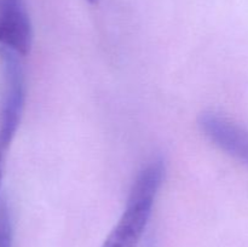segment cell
Instances as JSON below:
<instances>
[{
  "mask_svg": "<svg viewBox=\"0 0 248 247\" xmlns=\"http://www.w3.org/2000/svg\"><path fill=\"white\" fill-rule=\"evenodd\" d=\"M164 176L165 165L161 159L152 160L138 172L125 210L103 247H137L149 223Z\"/></svg>",
  "mask_w": 248,
  "mask_h": 247,
  "instance_id": "obj_1",
  "label": "cell"
},
{
  "mask_svg": "<svg viewBox=\"0 0 248 247\" xmlns=\"http://www.w3.org/2000/svg\"><path fill=\"white\" fill-rule=\"evenodd\" d=\"M0 186L4 177L5 160L16 136L26 102V79L21 56L0 48Z\"/></svg>",
  "mask_w": 248,
  "mask_h": 247,
  "instance_id": "obj_2",
  "label": "cell"
},
{
  "mask_svg": "<svg viewBox=\"0 0 248 247\" xmlns=\"http://www.w3.org/2000/svg\"><path fill=\"white\" fill-rule=\"evenodd\" d=\"M33 43V28L24 0H0V48L27 56Z\"/></svg>",
  "mask_w": 248,
  "mask_h": 247,
  "instance_id": "obj_3",
  "label": "cell"
},
{
  "mask_svg": "<svg viewBox=\"0 0 248 247\" xmlns=\"http://www.w3.org/2000/svg\"><path fill=\"white\" fill-rule=\"evenodd\" d=\"M199 125L211 142L248 166V128L212 111L201 114Z\"/></svg>",
  "mask_w": 248,
  "mask_h": 247,
  "instance_id": "obj_4",
  "label": "cell"
},
{
  "mask_svg": "<svg viewBox=\"0 0 248 247\" xmlns=\"http://www.w3.org/2000/svg\"><path fill=\"white\" fill-rule=\"evenodd\" d=\"M0 247H12V224L6 200L0 195Z\"/></svg>",
  "mask_w": 248,
  "mask_h": 247,
  "instance_id": "obj_5",
  "label": "cell"
},
{
  "mask_svg": "<svg viewBox=\"0 0 248 247\" xmlns=\"http://www.w3.org/2000/svg\"><path fill=\"white\" fill-rule=\"evenodd\" d=\"M87 1H89L90 4H97V1H98V0H87Z\"/></svg>",
  "mask_w": 248,
  "mask_h": 247,
  "instance_id": "obj_6",
  "label": "cell"
}]
</instances>
